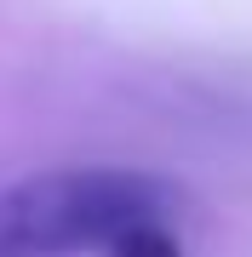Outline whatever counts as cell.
I'll return each mask as SVG.
<instances>
[{
  "label": "cell",
  "instance_id": "6da1fadb",
  "mask_svg": "<svg viewBox=\"0 0 252 257\" xmlns=\"http://www.w3.org/2000/svg\"><path fill=\"white\" fill-rule=\"evenodd\" d=\"M172 189L126 166H75L40 172L0 189V257H63L109 246L126 223L160 217Z\"/></svg>",
  "mask_w": 252,
  "mask_h": 257
},
{
  "label": "cell",
  "instance_id": "7a4b0ae2",
  "mask_svg": "<svg viewBox=\"0 0 252 257\" xmlns=\"http://www.w3.org/2000/svg\"><path fill=\"white\" fill-rule=\"evenodd\" d=\"M109 257H184L178 251V240L160 229V217H143V223H126L121 234L103 246Z\"/></svg>",
  "mask_w": 252,
  "mask_h": 257
}]
</instances>
